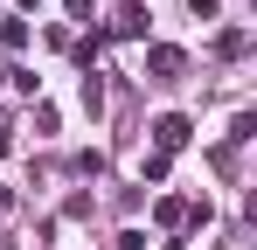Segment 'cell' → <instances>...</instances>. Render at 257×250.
<instances>
[{
  "label": "cell",
  "mask_w": 257,
  "mask_h": 250,
  "mask_svg": "<svg viewBox=\"0 0 257 250\" xmlns=\"http://www.w3.org/2000/svg\"><path fill=\"white\" fill-rule=\"evenodd\" d=\"M215 7H222V0H188V14H202V21H209Z\"/></svg>",
  "instance_id": "5"
},
{
  "label": "cell",
  "mask_w": 257,
  "mask_h": 250,
  "mask_svg": "<svg viewBox=\"0 0 257 250\" xmlns=\"http://www.w3.org/2000/svg\"><path fill=\"white\" fill-rule=\"evenodd\" d=\"M0 49H28V21L21 14H0Z\"/></svg>",
  "instance_id": "3"
},
{
  "label": "cell",
  "mask_w": 257,
  "mask_h": 250,
  "mask_svg": "<svg viewBox=\"0 0 257 250\" xmlns=\"http://www.w3.org/2000/svg\"><path fill=\"white\" fill-rule=\"evenodd\" d=\"M153 146H160V153H181V146H188V118H181V111L153 118Z\"/></svg>",
  "instance_id": "1"
},
{
  "label": "cell",
  "mask_w": 257,
  "mask_h": 250,
  "mask_svg": "<svg viewBox=\"0 0 257 250\" xmlns=\"http://www.w3.org/2000/svg\"><path fill=\"white\" fill-rule=\"evenodd\" d=\"M146 70H153V83L181 77V49H174V42H153V49H146Z\"/></svg>",
  "instance_id": "2"
},
{
  "label": "cell",
  "mask_w": 257,
  "mask_h": 250,
  "mask_svg": "<svg viewBox=\"0 0 257 250\" xmlns=\"http://www.w3.org/2000/svg\"><path fill=\"white\" fill-rule=\"evenodd\" d=\"M243 49H250L243 28H222V35H215V56H243Z\"/></svg>",
  "instance_id": "4"
}]
</instances>
